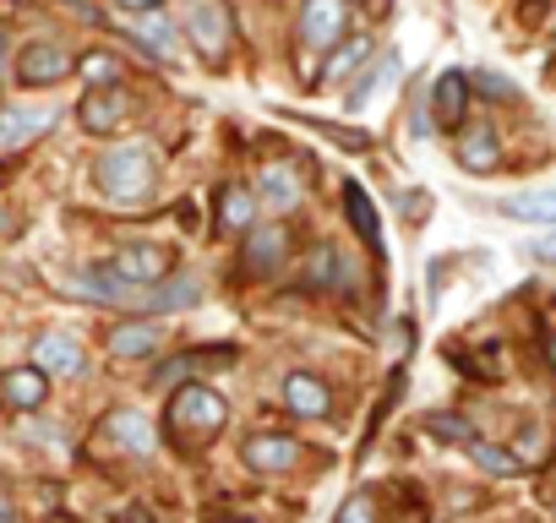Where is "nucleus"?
I'll list each match as a JSON object with an SVG mask.
<instances>
[{
	"label": "nucleus",
	"instance_id": "obj_1",
	"mask_svg": "<svg viewBox=\"0 0 556 523\" xmlns=\"http://www.w3.org/2000/svg\"><path fill=\"white\" fill-rule=\"evenodd\" d=\"M93 180H99V191H104L110 202L131 207V202H142V196L153 191L159 158H153V148H142V142H121V148H104V153H99Z\"/></svg>",
	"mask_w": 556,
	"mask_h": 523
},
{
	"label": "nucleus",
	"instance_id": "obj_2",
	"mask_svg": "<svg viewBox=\"0 0 556 523\" xmlns=\"http://www.w3.org/2000/svg\"><path fill=\"white\" fill-rule=\"evenodd\" d=\"M224 420H229V404H224L207 382L175 387V398H169V409H164V425H169L180 442H202V436L224 431Z\"/></svg>",
	"mask_w": 556,
	"mask_h": 523
},
{
	"label": "nucleus",
	"instance_id": "obj_3",
	"mask_svg": "<svg viewBox=\"0 0 556 523\" xmlns=\"http://www.w3.org/2000/svg\"><path fill=\"white\" fill-rule=\"evenodd\" d=\"M77 72V55L61 44V39H34V44H23V55H17V82L23 88H55V82H66Z\"/></svg>",
	"mask_w": 556,
	"mask_h": 523
},
{
	"label": "nucleus",
	"instance_id": "obj_4",
	"mask_svg": "<svg viewBox=\"0 0 556 523\" xmlns=\"http://www.w3.org/2000/svg\"><path fill=\"white\" fill-rule=\"evenodd\" d=\"M180 28H186V39L207 61H224V50H229V12H224V0H191Z\"/></svg>",
	"mask_w": 556,
	"mask_h": 523
},
{
	"label": "nucleus",
	"instance_id": "obj_5",
	"mask_svg": "<svg viewBox=\"0 0 556 523\" xmlns=\"http://www.w3.org/2000/svg\"><path fill=\"white\" fill-rule=\"evenodd\" d=\"M344 23H350V7H344V0H306V7H301V44H306L312 55L339 50Z\"/></svg>",
	"mask_w": 556,
	"mask_h": 523
},
{
	"label": "nucleus",
	"instance_id": "obj_6",
	"mask_svg": "<svg viewBox=\"0 0 556 523\" xmlns=\"http://www.w3.org/2000/svg\"><path fill=\"white\" fill-rule=\"evenodd\" d=\"M110 268H115L126 284L148 290V284L169 279V256H164V245H121V251L110 256Z\"/></svg>",
	"mask_w": 556,
	"mask_h": 523
},
{
	"label": "nucleus",
	"instance_id": "obj_7",
	"mask_svg": "<svg viewBox=\"0 0 556 523\" xmlns=\"http://www.w3.org/2000/svg\"><path fill=\"white\" fill-rule=\"evenodd\" d=\"M34 366H39L45 377H77V371L88 366V355H83V344H77L72 333L50 328V333L34 339Z\"/></svg>",
	"mask_w": 556,
	"mask_h": 523
},
{
	"label": "nucleus",
	"instance_id": "obj_8",
	"mask_svg": "<svg viewBox=\"0 0 556 523\" xmlns=\"http://www.w3.org/2000/svg\"><path fill=\"white\" fill-rule=\"evenodd\" d=\"M45 398H50V377L39 366H12L7 377H0V404L17 409V414L45 409Z\"/></svg>",
	"mask_w": 556,
	"mask_h": 523
},
{
	"label": "nucleus",
	"instance_id": "obj_9",
	"mask_svg": "<svg viewBox=\"0 0 556 523\" xmlns=\"http://www.w3.org/2000/svg\"><path fill=\"white\" fill-rule=\"evenodd\" d=\"M464 99H469V72H442L431 88V120L437 131H464Z\"/></svg>",
	"mask_w": 556,
	"mask_h": 523
},
{
	"label": "nucleus",
	"instance_id": "obj_10",
	"mask_svg": "<svg viewBox=\"0 0 556 523\" xmlns=\"http://www.w3.org/2000/svg\"><path fill=\"white\" fill-rule=\"evenodd\" d=\"M104 436H110L121 452H131V458H148V452L159 447L153 420H148V414H137V409H115V414L104 420Z\"/></svg>",
	"mask_w": 556,
	"mask_h": 523
},
{
	"label": "nucleus",
	"instance_id": "obj_11",
	"mask_svg": "<svg viewBox=\"0 0 556 523\" xmlns=\"http://www.w3.org/2000/svg\"><path fill=\"white\" fill-rule=\"evenodd\" d=\"M285 251H290V240H285V229H278V224H256V229H245V268H251L256 279L278 273Z\"/></svg>",
	"mask_w": 556,
	"mask_h": 523
},
{
	"label": "nucleus",
	"instance_id": "obj_12",
	"mask_svg": "<svg viewBox=\"0 0 556 523\" xmlns=\"http://www.w3.org/2000/svg\"><path fill=\"white\" fill-rule=\"evenodd\" d=\"M245 463L262 469V474H285V469L301 463V442H295V436H273V431H262V436L245 442Z\"/></svg>",
	"mask_w": 556,
	"mask_h": 523
},
{
	"label": "nucleus",
	"instance_id": "obj_13",
	"mask_svg": "<svg viewBox=\"0 0 556 523\" xmlns=\"http://www.w3.org/2000/svg\"><path fill=\"white\" fill-rule=\"evenodd\" d=\"M285 404H290L301 420H323V414L333 409V393H328L323 377H312V371H290V377H285Z\"/></svg>",
	"mask_w": 556,
	"mask_h": 523
},
{
	"label": "nucleus",
	"instance_id": "obj_14",
	"mask_svg": "<svg viewBox=\"0 0 556 523\" xmlns=\"http://www.w3.org/2000/svg\"><path fill=\"white\" fill-rule=\"evenodd\" d=\"M153 349H164V328L159 322H115L110 328V355L115 360H148Z\"/></svg>",
	"mask_w": 556,
	"mask_h": 523
},
{
	"label": "nucleus",
	"instance_id": "obj_15",
	"mask_svg": "<svg viewBox=\"0 0 556 523\" xmlns=\"http://www.w3.org/2000/svg\"><path fill=\"white\" fill-rule=\"evenodd\" d=\"M121 115H126V93L121 88H88V99L77 104V120H83V131H115L121 126Z\"/></svg>",
	"mask_w": 556,
	"mask_h": 523
},
{
	"label": "nucleus",
	"instance_id": "obj_16",
	"mask_svg": "<svg viewBox=\"0 0 556 523\" xmlns=\"http://www.w3.org/2000/svg\"><path fill=\"white\" fill-rule=\"evenodd\" d=\"M197 301H202L197 279H159L137 295V311H191Z\"/></svg>",
	"mask_w": 556,
	"mask_h": 523
},
{
	"label": "nucleus",
	"instance_id": "obj_17",
	"mask_svg": "<svg viewBox=\"0 0 556 523\" xmlns=\"http://www.w3.org/2000/svg\"><path fill=\"white\" fill-rule=\"evenodd\" d=\"M126 28H131L153 55H164V61H175V55H180V34H175V23H169V17H159V12H131V17H126Z\"/></svg>",
	"mask_w": 556,
	"mask_h": 523
},
{
	"label": "nucleus",
	"instance_id": "obj_18",
	"mask_svg": "<svg viewBox=\"0 0 556 523\" xmlns=\"http://www.w3.org/2000/svg\"><path fill=\"white\" fill-rule=\"evenodd\" d=\"M458 164H464L469 175H491V169L502 164L496 131H491V126H469V131L458 137Z\"/></svg>",
	"mask_w": 556,
	"mask_h": 523
},
{
	"label": "nucleus",
	"instance_id": "obj_19",
	"mask_svg": "<svg viewBox=\"0 0 556 523\" xmlns=\"http://www.w3.org/2000/svg\"><path fill=\"white\" fill-rule=\"evenodd\" d=\"M256 196H262L267 207H278V213H290V207L301 202V180H295V169L267 164V169L256 175Z\"/></svg>",
	"mask_w": 556,
	"mask_h": 523
},
{
	"label": "nucleus",
	"instance_id": "obj_20",
	"mask_svg": "<svg viewBox=\"0 0 556 523\" xmlns=\"http://www.w3.org/2000/svg\"><path fill=\"white\" fill-rule=\"evenodd\" d=\"M50 120H55L50 110H0V148H23V142H34Z\"/></svg>",
	"mask_w": 556,
	"mask_h": 523
},
{
	"label": "nucleus",
	"instance_id": "obj_21",
	"mask_svg": "<svg viewBox=\"0 0 556 523\" xmlns=\"http://www.w3.org/2000/svg\"><path fill=\"white\" fill-rule=\"evenodd\" d=\"M513 224H556V191H518L502 202Z\"/></svg>",
	"mask_w": 556,
	"mask_h": 523
},
{
	"label": "nucleus",
	"instance_id": "obj_22",
	"mask_svg": "<svg viewBox=\"0 0 556 523\" xmlns=\"http://www.w3.org/2000/svg\"><path fill=\"white\" fill-rule=\"evenodd\" d=\"M202 366H218V371H224V366H235V355H229V349H218L213 360H207V355H175L169 366H159V371H153V387H169V393H175V387H180V377H191V371H202Z\"/></svg>",
	"mask_w": 556,
	"mask_h": 523
},
{
	"label": "nucleus",
	"instance_id": "obj_23",
	"mask_svg": "<svg viewBox=\"0 0 556 523\" xmlns=\"http://www.w3.org/2000/svg\"><path fill=\"white\" fill-rule=\"evenodd\" d=\"M399 72H404V61H399V50H388L382 66H371V72L361 77V88L350 93V110H366V104L377 99V88H393V82H399Z\"/></svg>",
	"mask_w": 556,
	"mask_h": 523
},
{
	"label": "nucleus",
	"instance_id": "obj_24",
	"mask_svg": "<svg viewBox=\"0 0 556 523\" xmlns=\"http://www.w3.org/2000/svg\"><path fill=\"white\" fill-rule=\"evenodd\" d=\"M218 218H224V229H256V191L229 186L218 196Z\"/></svg>",
	"mask_w": 556,
	"mask_h": 523
},
{
	"label": "nucleus",
	"instance_id": "obj_25",
	"mask_svg": "<svg viewBox=\"0 0 556 523\" xmlns=\"http://www.w3.org/2000/svg\"><path fill=\"white\" fill-rule=\"evenodd\" d=\"M344 207H350V224H355V234L371 245V251H382V229H377V213H371V202H366V191L350 180L344 186Z\"/></svg>",
	"mask_w": 556,
	"mask_h": 523
},
{
	"label": "nucleus",
	"instance_id": "obj_26",
	"mask_svg": "<svg viewBox=\"0 0 556 523\" xmlns=\"http://www.w3.org/2000/svg\"><path fill=\"white\" fill-rule=\"evenodd\" d=\"M306 284H312V290H339V284H344V256H339L333 245H317V251H312Z\"/></svg>",
	"mask_w": 556,
	"mask_h": 523
},
{
	"label": "nucleus",
	"instance_id": "obj_27",
	"mask_svg": "<svg viewBox=\"0 0 556 523\" xmlns=\"http://www.w3.org/2000/svg\"><path fill=\"white\" fill-rule=\"evenodd\" d=\"M77 72H83V82H88V88H121V61H115V55H104V50L83 55V61H77Z\"/></svg>",
	"mask_w": 556,
	"mask_h": 523
},
{
	"label": "nucleus",
	"instance_id": "obj_28",
	"mask_svg": "<svg viewBox=\"0 0 556 523\" xmlns=\"http://www.w3.org/2000/svg\"><path fill=\"white\" fill-rule=\"evenodd\" d=\"M361 61H371V39H344V50H333L328 61V82H344Z\"/></svg>",
	"mask_w": 556,
	"mask_h": 523
},
{
	"label": "nucleus",
	"instance_id": "obj_29",
	"mask_svg": "<svg viewBox=\"0 0 556 523\" xmlns=\"http://www.w3.org/2000/svg\"><path fill=\"white\" fill-rule=\"evenodd\" d=\"M469 458H475L485 474H518V458L502 452V447H491V442H469Z\"/></svg>",
	"mask_w": 556,
	"mask_h": 523
},
{
	"label": "nucleus",
	"instance_id": "obj_30",
	"mask_svg": "<svg viewBox=\"0 0 556 523\" xmlns=\"http://www.w3.org/2000/svg\"><path fill=\"white\" fill-rule=\"evenodd\" d=\"M469 88L480 99H491V104H513V82L502 72H469Z\"/></svg>",
	"mask_w": 556,
	"mask_h": 523
},
{
	"label": "nucleus",
	"instance_id": "obj_31",
	"mask_svg": "<svg viewBox=\"0 0 556 523\" xmlns=\"http://www.w3.org/2000/svg\"><path fill=\"white\" fill-rule=\"evenodd\" d=\"M426 431H437L442 442H469V436H475L458 414H426Z\"/></svg>",
	"mask_w": 556,
	"mask_h": 523
},
{
	"label": "nucleus",
	"instance_id": "obj_32",
	"mask_svg": "<svg viewBox=\"0 0 556 523\" xmlns=\"http://www.w3.org/2000/svg\"><path fill=\"white\" fill-rule=\"evenodd\" d=\"M333 523H377V501L361 490V496H350L344 507H339V518Z\"/></svg>",
	"mask_w": 556,
	"mask_h": 523
},
{
	"label": "nucleus",
	"instance_id": "obj_33",
	"mask_svg": "<svg viewBox=\"0 0 556 523\" xmlns=\"http://www.w3.org/2000/svg\"><path fill=\"white\" fill-rule=\"evenodd\" d=\"M534 262H551V268H556V229L534 240Z\"/></svg>",
	"mask_w": 556,
	"mask_h": 523
},
{
	"label": "nucleus",
	"instance_id": "obj_34",
	"mask_svg": "<svg viewBox=\"0 0 556 523\" xmlns=\"http://www.w3.org/2000/svg\"><path fill=\"white\" fill-rule=\"evenodd\" d=\"M164 0H121V12H159Z\"/></svg>",
	"mask_w": 556,
	"mask_h": 523
},
{
	"label": "nucleus",
	"instance_id": "obj_35",
	"mask_svg": "<svg viewBox=\"0 0 556 523\" xmlns=\"http://www.w3.org/2000/svg\"><path fill=\"white\" fill-rule=\"evenodd\" d=\"M126 523H159V518H153L148 507H131V512H126Z\"/></svg>",
	"mask_w": 556,
	"mask_h": 523
},
{
	"label": "nucleus",
	"instance_id": "obj_36",
	"mask_svg": "<svg viewBox=\"0 0 556 523\" xmlns=\"http://www.w3.org/2000/svg\"><path fill=\"white\" fill-rule=\"evenodd\" d=\"M0 523H17V507H12V496H0Z\"/></svg>",
	"mask_w": 556,
	"mask_h": 523
},
{
	"label": "nucleus",
	"instance_id": "obj_37",
	"mask_svg": "<svg viewBox=\"0 0 556 523\" xmlns=\"http://www.w3.org/2000/svg\"><path fill=\"white\" fill-rule=\"evenodd\" d=\"M0 77H7V39H0Z\"/></svg>",
	"mask_w": 556,
	"mask_h": 523
},
{
	"label": "nucleus",
	"instance_id": "obj_38",
	"mask_svg": "<svg viewBox=\"0 0 556 523\" xmlns=\"http://www.w3.org/2000/svg\"><path fill=\"white\" fill-rule=\"evenodd\" d=\"M0 180H7V175H0Z\"/></svg>",
	"mask_w": 556,
	"mask_h": 523
}]
</instances>
